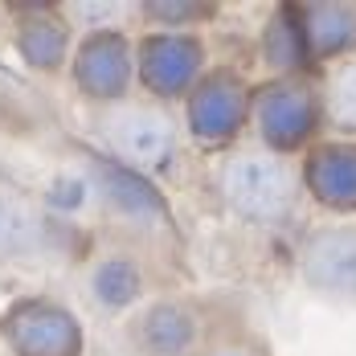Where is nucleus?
<instances>
[{
  "instance_id": "nucleus-1",
  "label": "nucleus",
  "mask_w": 356,
  "mask_h": 356,
  "mask_svg": "<svg viewBox=\"0 0 356 356\" xmlns=\"http://www.w3.org/2000/svg\"><path fill=\"white\" fill-rule=\"evenodd\" d=\"M225 193L250 217H283L291 205V180H286L283 164H275L266 156L234 160L225 172Z\"/></svg>"
},
{
  "instance_id": "nucleus-2",
  "label": "nucleus",
  "mask_w": 356,
  "mask_h": 356,
  "mask_svg": "<svg viewBox=\"0 0 356 356\" xmlns=\"http://www.w3.org/2000/svg\"><path fill=\"white\" fill-rule=\"evenodd\" d=\"M111 143L136 160V164H160L172 147V127L160 119V115H147V111H136V115H123L115 127H111Z\"/></svg>"
},
{
  "instance_id": "nucleus-3",
  "label": "nucleus",
  "mask_w": 356,
  "mask_h": 356,
  "mask_svg": "<svg viewBox=\"0 0 356 356\" xmlns=\"http://www.w3.org/2000/svg\"><path fill=\"white\" fill-rule=\"evenodd\" d=\"M307 275L332 291H356V234H323L312 242Z\"/></svg>"
},
{
  "instance_id": "nucleus-4",
  "label": "nucleus",
  "mask_w": 356,
  "mask_h": 356,
  "mask_svg": "<svg viewBox=\"0 0 356 356\" xmlns=\"http://www.w3.org/2000/svg\"><path fill=\"white\" fill-rule=\"evenodd\" d=\"M29 238H33V221L21 213V209H13L8 201H0V254L25 250Z\"/></svg>"
}]
</instances>
